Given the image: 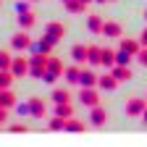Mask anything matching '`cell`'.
Instances as JSON below:
<instances>
[{
  "label": "cell",
  "mask_w": 147,
  "mask_h": 147,
  "mask_svg": "<svg viewBox=\"0 0 147 147\" xmlns=\"http://www.w3.org/2000/svg\"><path fill=\"white\" fill-rule=\"evenodd\" d=\"M47 61H50V55L34 53L32 58H29V74H32V76H37V79H42V74L47 71Z\"/></svg>",
  "instance_id": "obj_1"
},
{
  "label": "cell",
  "mask_w": 147,
  "mask_h": 147,
  "mask_svg": "<svg viewBox=\"0 0 147 147\" xmlns=\"http://www.w3.org/2000/svg\"><path fill=\"white\" fill-rule=\"evenodd\" d=\"M32 45H34V42H32V37L26 34V29H21L18 34L11 37V47H13V50H21V53H24V50H29Z\"/></svg>",
  "instance_id": "obj_2"
},
{
  "label": "cell",
  "mask_w": 147,
  "mask_h": 147,
  "mask_svg": "<svg viewBox=\"0 0 147 147\" xmlns=\"http://www.w3.org/2000/svg\"><path fill=\"white\" fill-rule=\"evenodd\" d=\"M79 102H82V105H87V108H97L100 97H97L95 87H82V92H79Z\"/></svg>",
  "instance_id": "obj_3"
},
{
  "label": "cell",
  "mask_w": 147,
  "mask_h": 147,
  "mask_svg": "<svg viewBox=\"0 0 147 147\" xmlns=\"http://www.w3.org/2000/svg\"><path fill=\"white\" fill-rule=\"evenodd\" d=\"M144 108H147V100H142V97H131V100L126 102V113H129V116H142Z\"/></svg>",
  "instance_id": "obj_4"
},
{
  "label": "cell",
  "mask_w": 147,
  "mask_h": 147,
  "mask_svg": "<svg viewBox=\"0 0 147 147\" xmlns=\"http://www.w3.org/2000/svg\"><path fill=\"white\" fill-rule=\"evenodd\" d=\"M11 71H13V76H26V74H29V58H24V55L13 58V66H11Z\"/></svg>",
  "instance_id": "obj_5"
},
{
  "label": "cell",
  "mask_w": 147,
  "mask_h": 147,
  "mask_svg": "<svg viewBox=\"0 0 147 147\" xmlns=\"http://www.w3.org/2000/svg\"><path fill=\"white\" fill-rule=\"evenodd\" d=\"M97 74L92 71V68H82V74H79V87H97Z\"/></svg>",
  "instance_id": "obj_6"
},
{
  "label": "cell",
  "mask_w": 147,
  "mask_h": 147,
  "mask_svg": "<svg viewBox=\"0 0 147 147\" xmlns=\"http://www.w3.org/2000/svg\"><path fill=\"white\" fill-rule=\"evenodd\" d=\"M45 34H47V37H53V40L58 42V40H63V37H66V26H63V24H58V21H50V24L45 26Z\"/></svg>",
  "instance_id": "obj_7"
},
{
  "label": "cell",
  "mask_w": 147,
  "mask_h": 147,
  "mask_svg": "<svg viewBox=\"0 0 147 147\" xmlns=\"http://www.w3.org/2000/svg\"><path fill=\"white\" fill-rule=\"evenodd\" d=\"M53 45H55V40H53V37H47V34H45L42 40H40V42H34V45H32L29 50H34V53H45V55H50V53H53Z\"/></svg>",
  "instance_id": "obj_8"
},
{
  "label": "cell",
  "mask_w": 147,
  "mask_h": 147,
  "mask_svg": "<svg viewBox=\"0 0 147 147\" xmlns=\"http://www.w3.org/2000/svg\"><path fill=\"white\" fill-rule=\"evenodd\" d=\"M102 34L108 37V40H118V37L123 34V29H121V24H116V21H105V26H102Z\"/></svg>",
  "instance_id": "obj_9"
},
{
  "label": "cell",
  "mask_w": 147,
  "mask_h": 147,
  "mask_svg": "<svg viewBox=\"0 0 147 147\" xmlns=\"http://www.w3.org/2000/svg\"><path fill=\"white\" fill-rule=\"evenodd\" d=\"M97 87H100V89H105V92H110V89H116V87H118V79L108 71V74H102V76L97 79Z\"/></svg>",
  "instance_id": "obj_10"
},
{
  "label": "cell",
  "mask_w": 147,
  "mask_h": 147,
  "mask_svg": "<svg viewBox=\"0 0 147 147\" xmlns=\"http://www.w3.org/2000/svg\"><path fill=\"white\" fill-rule=\"evenodd\" d=\"M105 121H108V110H105V108H100V105H97V108H92L89 123H92V126H102Z\"/></svg>",
  "instance_id": "obj_11"
},
{
  "label": "cell",
  "mask_w": 147,
  "mask_h": 147,
  "mask_svg": "<svg viewBox=\"0 0 147 147\" xmlns=\"http://www.w3.org/2000/svg\"><path fill=\"white\" fill-rule=\"evenodd\" d=\"M102 26H105L102 16H97V13H95V16H89V18H87V29H89L92 34H100V32H102Z\"/></svg>",
  "instance_id": "obj_12"
},
{
  "label": "cell",
  "mask_w": 147,
  "mask_h": 147,
  "mask_svg": "<svg viewBox=\"0 0 147 147\" xmlns=\"http://www.w3.org/2000/svg\"><path fill=\"white\" fill-rule=\"evenodd\" d=\"M110 74H113V76L118 79V82H126V79H131V68H129V66H113V68H108Z\"/></svg>",
  "instance_id": "obj_13"
},
{
  "label": "cell",
  "mask_w": 147,
  "mask_h": 147,
  "mask_svg": "<svg viewBox=\"0 0 147 147\" xmlns=\"http://www.w3.org/2000/svg\"><path fill=\"white\" fill-rule=\"evenodd\" d=\"M29 105H32V118H45V100L32 97V100H29Z\"/></svg>",
  "instance_id": "obj_14"
},
{
  "label": "cell",
  "mask_w": 147,
  "mask_h": 147,
  "mask_svg": "<svg viewBox=\"0 0 147 147\" xmlns=\"http://www.w3.org/2000/svg\"><path fill=\"white\" fill-rule=\"evenodd\" d=\"M55 116H61V118H74V108L71 102H55Z\"/></svg>",
  "instance_id": "obj_15"
},
{
  "label": "cell",
  "mask_w": 147,
  "mask_h": 147,
  "mask_svg": "<svg viewBox=\"0 0 147 147\" xmlns=\"http://www.w3.org/2000/svg\"><path fill=\"white\" fill-rule=\"evenodd\" d=\"M100 58H102V47L89 45V50H87V61H89L92 66H100Z\"/></svg>",
  "instance_id": "obj_16"
},
{
  "label": "cell",
  "mask_w": 147,
  "mask_h": 147,
  "mask_svg": "<svg viewBox=\"0 0 147 147\" xmlns=\"http://www.w3.org/2000/svg\"><path fill=\"white\" fill-rule=\"evenodd\" d=\"M79 74H82V68H79V66H66L63 76H66V82H68V84H79Z\"/></svg>",
  "instance_id": "obj_17"
},
{
  "label": "cell",
  "mask_w": 147,
  "mask_h": 147,
  "mask_svg": "<svg viewBox=\"0 0 147 147\" xmlns=\"http://www.w3.org/2000/svg\"><path fill=\"white\" fill-rule=\"evenodd\" d=\"M100 66H105V68H113V66H116V53L110 50V47H102V58H100Z\"/></svg>",
  "instance_id": "obj_18"
},
{
  "label": "cell",
  "mask_w": 147,
  "mask_h": 147,
  "mask_svg": "<svg viewBox=\"0 0 147 147\" xmlns=\"http://www.w3.org/2000/svg\"><path fill=\"white\" fill-rule=\"evenodd\" d=\"M18 26L21 29H32L34 26V13L32 11H21L18 13Z\"/></svg>",
  "instance_id": "obj_19"
},
{
  "label": "cell",
  "mask_w": 147,
  "mask_h": 147,
  "mask_svg": "<svg viewBox=\"0 0 147 147\" xmlns=\"http://www.w3.org/2000/svg\"><path fill=\"white\" fill-rule=\"evenodd\" d=\"M47 71L55 74V76H61V74L66 71V66L61 63V58H55V55H50V61H47Z\"/></svg>",
  "instance_id": "obj_20"
},
{
  "label": "cell",
  "mask_w": 147,
  "mask_h": 147,
  "mask_svg": "<svg viewBox=\"0 0 147 147\" xmlns=\"http://www.w3.org/2000/svg\"><path fill=\"white\" fill-rule=\"evenodd\" d=\"M87 50H89L87 45H76V47L71 50V58L76 61V63H84V61H87Z\"/></svg>",
  "instance_id": "obj_21"
},
{
  "label": "cell",
  "mask_w": 147,
  "mask_h": 147,
  "mask_svg": "<svg viewBox=\"0 0 147 147\" xmlns=\"http://www.w3.org/2000/svg\"><path fill=\"white\" fill-rule=\"evenodd\" d=\"M66 131H74V134L87 131V123H82V121H76V118H68V121H66Z\"/></svg>",
  "instance_id": "obj_22"
},
{
  "label": "cell",
  "mask_w": 147,
  "mask_h": 147,
  "mask_svg": "<svg viewBox=\"0 0 147 147\" xmlns=\"http://www.w3.org/2000/svg\"><path fill=\"white\" fill-rule=\"evenodd\" d=\"M121 50H126V53L137 55V53L142 50V42H134V40H121Z\"/></svg>",
  "instance_id": "obj_23"
},
{
  "label": "cell",
  "mask_w": 147,
  "mask_h": 147,
  "mask_svg": "<svg viewBox=\"0 0 147 147\" xmlns=\"http://www.w3.org/2000/svg\"><path fill=\"white\" fill-rule=\"evenodd\" d=\"M53 102H71L68 89H53Z\"/></svg>",
  "instance_id": "obj_24"
},
{
  "label": "cell",
  "mask_w": 147,
  "mask_h": 147,
  "mask_svg": "<svg viewBox=\"0 0 147 147\" xmlns=\"http://www.w3.org/2000/svg\"><path fill=\"white\" fill-rule=\"evenodd\" d=\"M11 66H13L11 53L8 50H0V71H11Z\"/></svg>",
  "instance_id": "obj_25"
},
{
  "label": "cell",
  "mask_w": 147,
  "mask_h": 147,
  "mask_svg": "<svg viewBox=\"0 0 147 147\" xmlns=\"http://www.w3.org/2000/svg\"><path fill=\"white\" fill-rule=\"evenodd\" d=\"M13 84V71H0V89H11Z\"/></svg>",
  "instance_id": "obj_26"
},
{
  "label": "cell",
  "mask_w": 147,
  "mask_h": 147,
  "mask_svg": "<svg viewBox=\"0 0 147 147\" xmlns=\"http://www.w3.org/2000/svg\"><path fill=\"white\" fill-rule=\"evenodd\" d=\"M50 131H66V118H61V116L50 118Z\"/></svg>",
  "instance_id": "obj_27"
},
{
  "label": "cell",
  "mask_w": 147,
  "mask_h": 147,
  "mask_svg": "<svg viewBox=\"0 0 147 147\" xmlns=\"http://www.w3.org/2000/svg\"><path fill=\"white\" fill-rule=\"evenodd\" d=\"M66 11L68 13H82L84 11V3H82V0H66Z\"/></svg>",
  "instance_id": "obj_28"
},
{
  "label": "cell",
  "mask_w": 147,
  "mask_h": 147,
  "mask_svg": "<svg viewBox=\"0 0 147 147\" xmlns=\"http://www.w3.org/2000/svg\"><path fill=\"white\" fill-rule=\"evenodd\" d=\"M129 58H131V53H126V50H118L116 53V63L118 66H129Z\"/></svg>",
  "instance_id": "obj_29"
},
{
  "label": "cell",
  "mask_w": 147,
  "mask_h": 147,
  "mask_svg": "<svg viewBox=\"0 0 147 147\" xmlns=\"http://www.w3.org/2000/svg\"><path fill=\"white\" fill-rule=\"evenodd\" d=\"M8 131H13V134H26V131H29V126H24V123H13Z\"/></svg>",
  "instance_id": "obj_30"
},
{
  "label": "cell",
  "mask_w": 147,
  "mask_h": 147,
  "mask_svg": "<svg viewBox=\"0 0 147 147\" xmlns=\"http://www.w3.org/2000/svg\"><path fill=\"white\" fill-rule=\"evenodd\" d=\"M18 113H21V116H32V105H29V102L18 105Z\"/></svg>",
  "instance_id": "obj_31"
},
{
  "label": "cell",
  "mask_w": 147,
  "mask_h": 147,
  "mask_svg": "<svg viewBox=\"0 0 147 147\" xmlns=\"http://www.w3.org/2000/svg\"><path fill=\"white\" fill-rule=\"evenodd\" d=\"M137 58H139V63H142V66H147V47H142V50L137 53Z\"/></svg>",
  "instance_id": "obj_32"
},
{
  "label": "cell",
  "mask_w": 147,
  "mask_h": 147,
  "mask_svg": "<svg viewBox=\"0 0 147 147\" xmlns=\"http://www.w3.org/2000/svg\"><path fill=\"white\" fill-rule=\"evenodd\" d=\"M42 79H45L47 84H53V82H55V79H58V76H55V74H50V71H45V74H42Z\"/></svg>",
  "instance_id": "obj_33"
},
{
  "label": "cell",
  "mask_w": 147,
  "mask_h": 147,
  "mask_svg": "<svg viewBox=\"0 0 147 147\" xmlns=\"http://www.w3.org/2000/svg\"><path fill=\"white\" fill-rule=\"evenodd\" d=\"M5 121H8V108L0 105V123H5Z\"/></svg>",
  "instance_id": "obj_34"
},
{
  "label": "cell",
  "mask_w": 147,
  "mask_h": 147,
  "mask_svg": "<svg viewBox=\"0 0 147 147\" xmlns=\"http://www.w3.org/2000/svg\"><path fill=\"white\" fill-rule=\"evenodd\" d=\"M139 42H142V47H147V29L142 32V37H139Z\"/></svg>",
  "instance_id": "obj_35"
},
{
  "label": "cell",
  "mask_w": 147,
  "mask_h": 147,
  "mask_svg": "<svg viewBox=\"0 0 147 147\" xmlns=\"http://www.w3.org/2000/svg\"><path fill=\"white\" fill-rule=\"evenodd\" d=\"M142 121H144V123H147V108H144V113H142Z\"/></svg>",
  "instance_id": "obj_36"
},
{
  "label": "cell",
  "mask_w": 147,
  "mask_h": 147,
  "mask_svg": "<svg viewBox=\"0 0 147 147\" xmlns=\"http://www.w3.org/2000/svg\"><path fill=\"white\" fill-rule=\"evenodd\" d=\"M82 3H84V5H87V3H92V0H82Z\"/></svg>",
  "instance_id": "obj_37"
},
{
  "label": "cell",
  "mask_w": 147,
  "mask_h": 147,
  "mask_svg": "<svg viewBox=\"0 0 147 147\" xmlns=\"http://www.w3.org/2000/svg\"><path fill=\"white\" fill-rule=\"evenodd\" d=\"M97 3H108V0H97Z\"/></svg>",
  "instance_id": "obj_38"
},
{
  "label": "cell",
  "mask_w": 147,
  "mask_h": 147,
  "mask_svg": "<svg viewBox=\"0 0 147 147\" xmlns=\"http://www.w3.org/2000/svg\"><path fill=\"white\" fill-rule=\"evenodd\" d=\"M144 18H147V11H144Z\"/></svg>",
  "instance_id": "obj_39"
},
{
  "label": "cell",
  "mask_w": 147,
  "mask_h": 147,
  "mask_svg": "<svg viewBox=\"0 0 147 147\" xmlns=\"http://www.w3.org/2000/svg\"><path fill=\"white\" fill-rule=\"evenodd\" d=\"M63 3H66V0H63Z\"/></svg>",
  "instance_id": "obj_40"
}]
</instances>
